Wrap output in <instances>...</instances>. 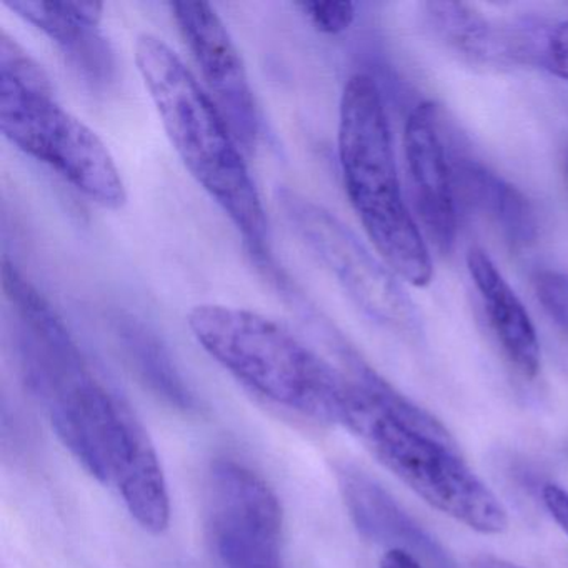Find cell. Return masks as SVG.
Here are the masks:
<instances>
[{"label":"cell","instance_id":"cell-1","mask_svg":"<svg viewBox=\"0 0 568 568\" xmlns=\"http://www.w3.org/2000/svg\"><path fill=\"white\" fill-rule=\"evenodd\" d=\"M338 424L425 504L481 535L507 531L508 511L491 488L462 458L457 444L412 427L388 410V382L354 354L342 361Z\"/></svg>","mask_w":568,"mask_h":568},{"label":"cell","instance_id":"cell-2","mask_svg":"<svg viewBox=\"0 0 568 568\" xmlns=\"http://www.w3.org/2000/svg\"><path fill=\"white\" fill-rule=\"evenodd\" d=\"M135 64L172 148L252 251L264 252L267 215L257 185L221 109L158 36L135 41Z\"/></svg>","mask_w":568,"mask_h":568},{"label":"cell","instance_id":"cell-3","mask_svg":"<svg viewBox=\"0 0 568 568\" xmlns=\"http://www.w3.org/2000/svg\"><path fill=\"white\" fill-rule=\"evenodd\" d=\"M338 161L352 207L382 261L414 287L430 284V251L405 204L384 99L371 75H352L342 92Z\"/></svg>","mask_w":568,"mask_h":568},{"label":"cell","instance_id":"cell-4","mask_svg":"<svg viewBox=\"0 0 568 568\" xmlns=\"http://www.w3.org/2000/svg\"><path fill=\"white\" fill-rule=\"evenodd\" d=\"M189 328L201 347L245 387L267 400L338 424L341 367L277 322L245 308L197 305Z\"/></svg>","mask_w":568,"mask_h":568},{"label":"cell","instance_id":"cell-5","mask_svg":"<svg viewBox=\"0 0 568 568\" xmlns=\"http://www.w3.org/2000/svg\"><path fill=\"white\" fill-rule=\"evenodd\" d=\"M0 128L19 151L95 204L124 207L128 191L108 145L55 101L45 72L6 31L0 34Z\"/></svg>","mask_w":568,"mask_h":568},{"label":"cell","instance_id":"cell-6","mask_svg":"<svg viewBox=\"0 0 568 568\" xmlns=\"http://www.w3.org/2000/svg\"><path fill=\"white\" fill-rule=\"evenodd\" d=\"M277 202L298 241L368 317L392 328L417 324V311L397 275L371 254L344 222L291 189H281Z\"/></svg>","mask_w":568,"mask_h":568},{"label":"cell","instance_id":"cell-7","mask_svg":"<svg viewBox=\"0 0 568 568\" xmlns=\"http://www.w3.org/2000/svg\"><path fill=\"white\" fill-rule=\"evenodd\" d=\"M284 514L275 491L251 468L219 458L207 475V531L224 568H284Z\"/></svg>","mask_w":568,"mask_h":568},{"label":"cell","instance_id":"cell-8","mask_svg":"<svg viewBox=\"0 0 568 568\" xmlns=\"http://www.w3.org/2000/svg\"><path fill=\"white\" fill-rule=\"evenodd\" d=\"M175 24L201 69L209 95L231 125L239 144H257L261 114L241 54L222 19L207 2L171 4Z\"/></svg>","mask_w":568,"mask_h":568},{"label":"cell","instance_id":"cell-9","mask_svg":"<svg viewBox=\"0 0 568 568\" xmlns=\"http://www.w3.org/2000/svg\"><path fill=\"white\" fill-rule=\"evenodd\" d=\"M404 152L415 212L427 237L447 254L457 237V194L435 105L420 104L410 112Z\"/></svg>","mask_w":568,"mask_h":568},{"label":"cell","instance_id":"cell-10","mask_svg":"<svg viewBox=\"0 0 568 568\" xmlns=\"http://www.w3.org/2000/svg\"><path fill=\"white\" fill-rule=\"evenodd\" d=\"M337 480L348 515L365 538L388 548H402L425 568H460L444 545L371 475L345 464L337 468Z\"/></svg>","mask_w":568,"mask_h":568},{"label":"cell","instance_id":"cell-11","mask_svg":"<svg viewBox=\"0 0 568 568\" xmlns=\"http://www.w3.org/2000/svg\"><path fill=\"white\" fill-rule=\"evenodd\" d=\"M19 18L44 32L69 55L75 68L92 81L104 82L114 71V55L108 39L99 31L104 14L101 2H6Z\"/></svg>","mask_w":568,"mask_h":568},{"label":"cell","instance_id":"cell-12","mask_svg":"<svg viewBox=\"0 0 568 568\" xmlns=\"http://www.w3.org/2000/svg\"><path fill=\"white\" fill-rule=\"evenodd\" d=\"M467 267L505 357L521 377H537L541 367L540 341L527 308L484 248L468 251Z\"/></svg>","mask_w":568,"mask_h":568},{"label":"cell","instance_id":"cell-13","mask_svg":"<svg viewBox=\"0 0 568 568\" xmlns=\"http://www.w3.org/2000/svg\"><path fill=\"white\" fill-rule=\"evenodd\" d=\"M457 202L484 215L511 248H524L537 237V217L530 201L474 159L452 161Z\"/></svg>","mask_w":568,"mask_h":568},{"label":"cell","instance_id":"cell-14","mask_svg":"<svg viewBox=\"0 0 568 568\" xmlns=\"http://www.w3.org/2000/svg\"><path fill=\"white\" fill-rule=\"evenodd\" d=\"M428 24L438 39L462 58L478 64L504 61L520 55L517 41H511L490 22L462 2H428L425 4Z\"/></svg>","mask_w":568,"mask_h":568},{"label":"cell","instance_id":"cell-15","mask_svg":"<svg viewBox=\"0 0 568 568\" xmlns=\"http://www.w3.org/2000/svg\"><path fill=\"white\" fill-rule=\"evenodd\" d=\"M128 348L139 374L154 394L179 410L192 412L197 408L194 392L185 384L168 352L158 341L134 332L129 334Z\"/></svg>","mask_w":568,"mask_h":568},{"label":"cell","instance_id":"cell-16","mask_svg":"<svg viewBox=\"0 0 568 568\" xmlns=\"http://www.w3.org/2000/svg\"><path fill=\"white\" fill-rule=\"evenodd\" d=\"M534 291L545 314L568 337V275L557 271H538L534 275Z\"/></svg>","mask_w":568,"mask_h":568},{"label":"cell","instance_id":"cell-17","mask_svg":"<svg viewBox=\"0 0 568 568\" xmlns=\"http://www.w3.org/2000/svg\"><path fill=\"white\" fill-rule=\"evenodd\" d=\"M302 14L317 31L324 34H342L355 21V6L352 2H297Z\"/></svg>","mask_w":568,"mask_h":568},{"label":"cell","instance_id":"cell-18","mask_svg":"<svg viewBox=\"0 0 568 568\" xmlns=\"http://www.w3.org/2000/svg\"><path fill=\"white\" fill-rule=\"evenodd\" d=\"M544 64L558 78L568 81V21L551 29L545 41Z\"/></svg>","mask_w":568,"mask_h":568},{"label":"cell","instance_id":"cell-19","mask_svg":"<svg viewBox=\"0 0 568 568\" xmlns=\"http://www.w3.org/2000/svg\"><path fill=\"white\" fill-rule=\"evenodd\" d=\"M541 501L555 524L568 537V490L557 484H545L541 488Z\"/></svg>","mask_w":568,"mask_h":568},{"label":"cell","instance_id":"cell-20","mask_svg":"<svg viewBox=\"0 0 568 568\" xmlns=\"http://www.w3.org/2000/svg\"><path fill=\"white\" fill-rule=\"evenodd\" d=\"M381 568H425L414 555L402 548H388L381 558Z\"/></svg>","mask_w":568,"mask_h":568},{"label":"cell","instance_id":"cell-21","mask_svg":"<svg viewBox=\"0 0 568 568\" xmlns=\"http://www.w3.org/2000/svg\"><path fill=\"white\" fill-rule=\"evenodd\" d=\"M474 568H524L514 561L505 560V558L494 557V555H481L474 561Z\"/></svg>","mask_w":568,"mask_h":568},{"label":"cell","instance_id":"cell-22","mask_svg":"<svg viewBox=\"0 0 568 568\" xmlns=\"http://www.w3.org/2000/svg\"><path fill=\"white\" fill-rule=\"evenodd\" d=\"M565 174H567V181H568V154H567V159H565Z\"/></svg>","mask_w":568,"mask_h":568}]
</instances>
